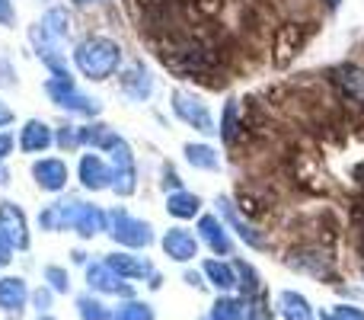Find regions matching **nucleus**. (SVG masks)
Returning a JSON list of instances; mask_svg holds the SVG:
<instances>
[{
	"instance_id": "24",
	"label": "nucleus",
	"mask_w": 364,
	"mask_h": 320,
	"mask_svg": "<svg viewBox=\"0 0 364 320\" xmlns=\"http://www.w3.org/2000/svg\"><path fill=\"white\" fill-rule=\"evenodd\" d=\"M288 266H294V269L301 272H314V276H329V259L320 257V253H310V250H301V253H291L288 257Z\"/></svg>"
},
{
	"instance_id": "20",
	"label": "nucleus",
	"mask_w": 364,
	"mask_h": 320,
	"mask_svg": "<svg viewBox=\"0 0 364 320\" xmlns=\"http://www.w3.org/2000/svg\"><path fill=\"white\" fill-rule=\"evenodd\" d=\"M201 272H205V279L214 285V289H220V291L237 289V269H233V263H220V259H205Z\"/></svg>"
},
{
	"instance_id": "17",
	"label": "nucleus",
	"mask_w": 364,
	"mask_h": 320,
	"mask_svg": "<svg viewBox=\"0 0 364 320\" xmlns=\"http://www.w3.org/2000/svg\"><path fill=\"white\" fill-rule=\"evenodd\" d=\"M51 145H55V132H51L45 122L29 119V122L23 125V135H19V148H23L26 154H42V151H48Z\"/></svg>"
},
{
	"instance_id": "12",
	"label": "nucleus",
	"mask_w": 364,
	"mask_h": 320,
	"mask_svg": "<svg viewBox=\"0 0 364 320\" xmlns=\"http://www.w3.org/2000/svg\"><path fill=\"white\" fill-rule=\"evenodd\" d=\"M333 83L339 87L342 100L364 106V68H358V64H342V68L333 71Z\"/></svg>"
},
{
	"instance_id": "1",
	"label": "nucleus",
	"mask_w": 364,
	"mask_h": 320,
	"mask_svg": "<svg viewBox=\"0 0 364 320\" xmlns=\"http://www.w3.org/2000/svg\"><path fill=\"white\" fill-rule=\"evenodd\" d=\"M74 64L87 81H109L122 68V45L109 36H87L74 48Z\"/></svg>"
},
{
	"instance_id": "16",
	"label": "nucleus",
	"mask_w": 364,
	"mask_h": 320,
	"mask_svg": "<svg viewBox=\"0 0 364 320\" xmlns=\"http://www.w3.org/2000/svg\"><path fill=\"white\" fill-rule=\"evenodd\" d=\"M122 77V90H125L132 100H151V93H154V77H151V71L144 68L141 61H134L132 68L125 71V74H119Z\"/></svg>"
},
{
	"instance_id": "40",
	"label": "nucleus",
	"mask_w": 364,
	"mask_h": 320,
	"mask_svg": "<svg viewBox=\"0 0 364 320\" xmlns=\"http://www.w3.org/2000/svg\"><path fill=\"white\" fill-rule=\"evenodd\" d=\"M10 119H13V113H10V109H4V103H0V125H6Z\"/></svg>"
},
{
	"instance_id": "11",
	"label": "nucleus",
	"mask_w": 364,
	"mask_h": 320,
	"mask_svg": "<svg viewBox=\"0 0 364 320\" xmlns=\"http://www.w3.org/2000/svg\"><path fill=\"white\" fill-rule=\"evenodd\" d=\"M32 176H36L38 189L45 192H61L68 186V163L58 158H42L32 163Z\"/></svg>"
},
{
	"instance_id": "39",
	"label": "nucleus",
	"mask_w": 364,
	"mask_h": 320,
	"mask_svg": "<svg viewBox=\"0 0 364 320\" xmlns=\"http://www.w3.org/2000/svg\"><path fill=\"white\" fill-rule=\"evenodd\" d=\"M246 320H272V317H269V311H265L262 304H252L250 314H246Z\"/></svg>"
},
{
	"instance_id": "15",
	"label": "nucleus",
	"mask_w": 364,
	"mask_h": 320,
	"mask_svg": "<svg viewBox=\"0 0 364 320\" xmlns=\"http://www.w3.org/2000/svg\"><path fill=\"white\" fill-rule=\"evenodd\" d=\"M106 266L112 272H119L122 279H154V276H157V272H154V266H151V259L134 257V253H109Z\"/></svg>"
},
{
	"instance_id": "45",
	"label": "nucleus",
	"mask_w": 364,
	"mask_h": 320,
	"mask_svg": "<svg viewBox=\"0 0 364 320\" xmlns=\"http://www.w3.org/2000/svg\"><path fill=\"white\" fill-rule=\"evenodd\" d=\"M77 4H90V0H77Z\"/></svg>"
},
{
	"instance_id": "30",
	"label": "nucleus",
	"mask_w": 364,
	"mask_h": 320,
	"mask_svg": "<svg viewBox=\"0 0 364 320\" xmlns=\"http://www.w3.org/2000/svg\"><path fill=\"white\" fill-rule=\"evenodd\" d=\"M45 282H48L51 291H70V279H68V269L61 266H45Z\"/></svg>"
},
{
	"instance_id": "29",
	"label": "nucleus",
	"mask_w": 364,
	"mask_h": 320,
	"mask_svg": "<svg viewBox=\"0 0 364 320\" xmlns=\"http://www.w3.org/2000/svg\"><path fill=\"white\" fill-rule=\"evenodd\" d=\"M157 314H154L151 304L144 301H134V298H128L125 304H119V308L112 311V320H154Z\"/></svg>"
},
{
	"instance_id": "23",
	"label": "nucleus",
	"mask_w": 364,
	"mask_h": 320,
	"mask_svg": "<svg viewBox=\"0 0 364 320\" xmlns=\"http://www.w3.org/2000/svg\"><path fill=\"white\" fill-rule=\"evenodd\" d=\"M80 141L83 145H93V151H112L122 138L109 125H87V128H80Z\"/></svg>"
},
{
	"instance_id": "21",
	"label": "nucleus",
	"mask_w": 364,
	"mask_h": 320,
	"mask_svg": "<svg viewBox=\"0 0 364 320\" xmlns=\"http://www.w3.org/2000/svg\"><path fill=\"white\" fill-rule=\"evenodd\" d=\"M278 311L284 320H314V308L301 291H282L278 295Z\"/></svg>"
},
{
	"instance_id": "34",
	"label": "nucleus",
	"mask_w": 364,
	"mask_h": 320,
	"mask_svg": "<svg viewBox=\"0 0 364 320\" xmlns=\"http://www.w3.org/2000/svg\"><path fill=\"white\" fill-rule=\"evenodd\" d=\"M51 295H55L51 289H38V291H32V304H36L38 314H48V311H51Z\"/></svg>"
},
{
	"instance_id": "8",
	"label": "nucleus",
	"mask_w": 364,
	"mask_h": 320,
	"mask_svg": "<svg viewBox=\"0 0 364 320\" xmlns=\"http://www.w3.org/2000/svg\"><path fill=\"white\" fill-rule=\"evenodd\" d=\"M0 231L13 244V250H26L29 247V224L19 205L13 202H0Z\"/></svg>"
},
{
	"instance_id": "42",
	"label": "nucleus",
	"mask_w": 364,
	"mask_h": 320,
	"mask_svg": "<svg viewBox=\"0 0 364 320\" xmlns=\"http://www.w3.org/2000/svg\"><path fill=\"white\" fill-rule=\"evenodd\" d=\"M326 4H329V10H336V6H339V0H326Z\"/></svg>"
},
{
	"instance_id": "7",
	"label": "nucleus",
	"mask_w": 364,
	"mask_h": 320,
	"mask_svg": "<svg viewBox=\"0 0 364 320\" xmlns=\"http://www.w3.org/2000/svg\"><path fill=\"white\" fill-rule=\"evenodd\" d=\"M87 282L93 291H102V295H122V298H132L134 289L128 285V279H122L119 272H112L106 266V259L102 263H93L87 266Z\"/></svg>"
},
{
	"instance_id": "9",
	"label": "nucleus",
	"mask_w": 364,
	"mask_h": 320,
	"mask_svg": "<svg viewBox=\"0 0 364 320\" xmlns=\"http://www.w3.org/2000/svg\"><path fill=\"white\" fill-rule=\"evenodd\" d=\"M80 182L90 192H100V189H112V163L102 154H83L80 158Z\"/></svg>"
},
{
	"instance_id": "3",
	"label": "nucleus",
	"mask_w": 364,
	"mask_h": 320,
	"mask_svg": "<svg viewBox=\"0 0 364 320\" xmlns=\"http://www.w3.org/2000/svg\"><path fill=\"white\" fill-rule=\"evenodd\" d=\"M109 221H112V224H109L106 231L112 234L115 244L128 247V250H141V247L154 244V227L147 224V221H141V218H132L125 208H115Z\"/></svg>"
},
{
	"instance_id": "25",
	"label": "nucleus",
	"mask_w": 364,
	"mask_h": 320,
	"mask_svg": "<svg viewBox=\"0 0 364 320\" xmlns=\"http://www.w3.org/2000/svg\"><path fill=\"white\" fill-rule=\"evenodd\" d=\"M250 301L246 298H218L211 308V320H246Z\"/></svg>"
},
{
	"instance_id": "19",
	"label": "nucleus",
	"mask_w": 364,
	"mask_h": 320,
	"mask_svg": "<svg viewBox=\"0 0 364 320\" xmlns=\"http://www.w3.org/2000/svg\"><path fill=\"white\" fill-rule=\"evenodd\" d=\"M106 212H102L100 205H83L80 202V212H77V218H74V227H70V231H77L80 234V237H96V234L100 231H106Z\"/></svg>"
},
{
	"instance_id": "2",
	"label": "nucleus",
	"mask_w": 364,
	"mask_h": 320,
	"mask_svg": "<svg viewBox=\"0 0 364 320\" xmlns=\"http://www.w3.org/2000/svg\"><path fill=\"white\" fill-rule=\"evenodd\" d=\"M45 93L51 96L58 109H68V113H80V115H96L100 113V100H90L80 87L74 83L70 74H55L45 81Z\"/></svg>"
},
{
	"instance_id": "14",
	"label": "nucleus",
	"mask_w": 364,
	"mask_h": 320,
	"mask_svg": "<svg viewBox=\"0 0 364 320\" xmlns=\"http://www.w3.org/2000/svg\"><path fill=\"white\" fill-rule=\"evenodd\" d=\"M198 237L211 247V253L218 257H230L233 253V244H230V234H227V224L214 215H201L198 218Z\"/></svg>"
},
{
	"instance_id": "26",
	"label": "nucleus",
	"mask_w": 364,
	"mask_h": 320,
	"mask_svg": "<svg viewBox=\"0 0 364 320\" xmlns=\"http://www.w3.org/2000/svg\"><path fill=\"white\" fill-rule=\"evenodd\" d=\"M233 269H237V289L243 291L246 301H252V298L262 291V285H259V276L256 269H252L250 263H243V259H233Z\"/></svg>"
},
{
	"instance_id": "13",
	"label": "nucleus",
	"mask_w": 364,
	"mask_h": 320,
	"mask_svg": "<svg viewBox=\"0 0 364 320\" xmlns=\"http://www.w3.org/2000/svg\"><path fill=\"white\" fill-rule=\"evenodd\" d=\"M77 212H80V202L77 199H58L38 215V224L45 231H68V227H74Z\"/></svg>"
},
{
	"instance_id": "28",
	"label": "nucleus",
	"mask_w": 364,
	"mask_h": 320,
	"mask_svg": "<svg viewBox=\"0 0 364 320\" xmlns=\"http://www.w3.org/2000/svg\"><path fill=\"white\" fill-rule=\"evenodd\" d=\"M77 314H80V320H112V311L93 295L77 298Z\"/></svg>"
},
{
	"instance_id": "10",
	"label": "nucleus",
	"mask_w": 364,
	"mask_h": 320,
	"mask_svg": "<svg viewBox=\"0 0 364 320\" xmlns=\"http://www.w3.org/2000/svg\"><path fill=\"white\" fill-rule=\"evenodd\" d=\"M160 244H164L166 257L176 259V263H188V259L198 257V237L192 231H186V227H170Z\"/></svg>"
},
{
	"instance_id": "38",
	"label": "nucleus",
	"mask_w": 364,
	"mask_h": 320,
	"mask_svg": "<svg viewBox=\"0 0 364 320\" xmlns=\"http://www.w3.org/2000/svg\"><path fill=\"white\" fill-rule=\"evenodd\" d=\"M10 151H13V135L4 132V135H0V160H4Z\"/></svg>"
},
{
	"instance_id": "22",
	"label": "nucleus",
	"mask_w": 364,
	"mask_h": 320,
	"mask_svg": "<svg viewBox=\"0 0 364 320\" xmlns=\"http://www.w3.org/2000/svg\"><path fill=\"white\" fill-rule=\"evenodd\" d=\"M166 212H170L173 218H179V221H188V218H195V215L201 212V199L195 192L176 189V192H170V199H166Z\"/></svg>"
},
{
	"instance_id": "43",
	"label": "nucleus",
	"mask_w": 364,
	"mask_h": 320,
	"mask_svg": "<svg viewBox=\"0 0 364 320\" xmlns=\"http://www.w3.org/2000/svg\"><path fill=\"white\" fill-rule=\"evenodd\" d=\"M38 320H55V317H51V314H38Z\"/></svg>"
},
{
	"instance_id": "4",
	"label": "nucleus",
	"mask_w": 364,
	"mask_h": 320,
	"mask_svg": "<svg viewBox=\"0 0 364 320\" xmlns=\"http://www.w3.org/2000/svg\"><path fill=\"white\" fill-rule=\"evenodd\" d=\"M173 113H176L186 125L198 128L201 135H214V132H218V128H214L211 109H208L195 93H188V90H173Z\"/></svg>"
},
{
	"instance_id": "44",
	"label": "nucleus",
	"mask_w": 364,
	"mask_h": 320,
	"mask_svg": "<svg viewBox=\"0 0 364 320\" xmlns=\"http://www.w3.org/2000/svg\"><path fill=\"white\" fill-rule=\"evenodd\" d=\"M358 247H361V257H364V234H361V244Z\"/></svg>"
},
{
	"instance_id": "37",
	"label": "nucleus",
	"mask_w": 364,
	"mask_h": 320,
	"mask_svg": "<svg viewBox=\"0 0 364 320\" xmlns=\"http://www.w3.org/2000/svg\"><path fill=\"white\" fill-rule=\"evenodd\" d=\"M186 282L192 285V289H205V272H192V269H188L186 272Z\"/></svg>"
},
{
	"instance_id": "41",
	"label": "nucleus",
	"mask_w": 364,
	"mask_h": 320,
	"mask_svg": "<svg viewBox=\"0 0 364 320\" xmlns=\"http://www.w3.org/2000/svg\"><path fill=\"white\" fill-rule=\"evenodd\" d=\"M4 182H6V170L0 167V186H4Z\"/></svg>"
},
{
	"instance_id": "5",
	"label": "nucleus",
	"mask_w": 364,
	"mask_h": 320,
	"mask_svg": "<svg viewBox=\"0 0 364 320\" xmlns=\"http://www.w3.org/2000/svg\"><path fill=\"white\" fill-rule=\"evenodd\" d=\"M112 189L119 195H132L138 189V170H134V158H132V148L125 145V138L112 148Z\"/></svg>"
},
{
	"instance_id": "32",
	"label": "nucleus",
	"mask_w": 364,
	"mask_h": 320,
	"mask_svg": "<svg viewBox=\"0 0 364 320\" xmlns=\"http://www.w3.org/2000/svg\"><path fill=\"white\" fill-rule=\"evenodd\" d=\"M233 135H237V103L230 100L224 109V122H220V138L233 141Z\"/></svg>"
},
{
	"instance_id": "33",
	"label": "nucleus",
	"mask_w": 364,
	"mask_h": 320,
	"mask_svg": "<svg viewBox=\"0 0 364 320\" xmlns=\"http://www.w3.org/2000/svg\"><path fill=\"white\" fill-rule=\"evenodd\" d=\"M333 320H364V308H355V304H336Z\"/></svg>"
},
{
	"instance_id": "18",
	"label": "nucleus",
	"mask_w": 364,
	"mask_h": 320,
	"mask_svg": "<svg viewBox=\"0 0 364 320\" xmlns=\"http://www.w3.org/2000/svg\"><path fill=\"white\" fill-rule=\"evenodd\" d=\"M29 301V289L19 276H4L0 279V311L6 314H19Z\"/></svg>"
},
{
	"instance_id": "27",
	"label": "nucleus",
	"mask_w": 364,
	"mask_h": 320,
	"mask_svg": "<svg viewBox=\"0 0 364 320\" xmlns=\"http://www.w3.org/2000/svg\"><path fill=\"white\" fill-rule=\"evenodd\" d=\"M186 160L192 163L195 170H218L220 158L214 154L211 145H186Z\"/></svg>"
},
{
	"instance_id": "35",
	"label": "nucleus",
	"mask_w": 364,
	"mask_h": 320,
	"mask_svg": "<svg viewBox=\"0 0 364 320\" xmlns=\"http://www.w3.org/2000/svg\"><path fill=\"white\" fill-rule=\"evenodd\" d=\"M13 259V244L4 237V231H0V266H6Z\"/></svg>"
},
{
	"instance_id": "6",
	"label": "nucleus",
	"mask_w": 364,
	"mask_h": 320,
	"mask_svg": "<svg viewBox=\"0 0 364 320\" xmlns=\"http://www.w3.org/2000/svg\"><path fill=\"white\" fill-rule=\"evenodd\" d=\"M218 212H220V218H224V224L233 227V231H237V237L243 240L246 247H252V250H265V247H269V237H265V234L259 231L252 221H243V215L233 208L230 199H218Z\"/></svg>"
},
{
	"instance_id": "36",
	"label": "nucleus",
	"mask_w": 364,
	"mask_h": 320,
	"mask_svg": "<svg viewBox=\"0 0 364 320\" xmlns=\"http://www.w3.org/2000/svg\"><path fill=\"white\" fill-rule=\"evenodd\" d=\"M0 26H13V4L0 0Z\"/></svg>"
},
{
	"instance_id": "31",
	"label": "nucleus",
	"mask_w": 364,
	"mask_h": 320,
	"mask_svg": "<svg viewBox=\"0 0 364 320\" xmlns=\"http://www.w3.org/2000/svg\"><path fill=\"white\" fill-rule=\"evenodd\" d=\"M55 145L61 148V151H74V148H80L83 145V141H80V128H74V125L61 128V132L55 135Z\"/></svg>"
}]
</instances>
